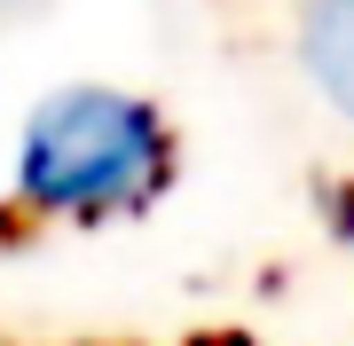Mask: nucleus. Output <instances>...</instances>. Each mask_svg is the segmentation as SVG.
<instances>
[{
    "instance_id": "obj_3",
    "label": "nucleus",
    "mask_w": 354,
    "mask_h": 346,
    "mask_svg": "<svg viewBox=\"0 0 354 346\" xmlns=\"http://www.w3.org/2000/svg\"><path fill=\"white\" fill-rule=\"evenodd\" d=\"M323 236H330V252L354 268V173H330L323 181Z\"/></svg>"
},
{
    "instance_id": "obj_2",
    "label": "nucleus",
    "mask_w": 354,
    "mask_h": 346,
    "mask_svg": "<svg viewBox=\"0 0 354 346\" xmlns=\"http://www.w3.org/2000/svg\"><path fill=\"white\" fill-rule=\"evenodd\" d=\"M291 64L307 95L354 134V0H291Z\"/></svg>"
},
{
    "instance_id": "obj_5",
    "label": "nucleus",
    "mask_w": 354,
    "mask_h": 346,
    "mask_svg": "<svg viewBox=\"0 0 354 346\" xmlns=\"http://www.w3.org/2000/svg\"><path fill=\"white\" fill-rule=\"evenodd\" d=\"M205 346H244V338H205Z\"/></svg>"
},
{
    "instance_id": "obj_1",
    "label": "nucleus",
    "mask_w": 354,
    "mask_h": 346,
    "mask_svg": "<svg viewBox=\"0 0 354 346\" xmlns=\"http://www.w3.org/2000/svg\"><path fill=\"white\" fill-rule=\"evenodd\" d=\"M181 134L174 110L118 79H64L16 118L8 205L32 229H118L174 197Z\"/></svg>"
},
{
    "instance_id": "obj_4",
    "label": "nucleus",
    "mask_w": 354,
    "mask_h": 346,
    "mask_svg": "<svg viewBox=\"0 0 354 346\" xmlns=\"http://www.w3.org/2000/svg\"><path fill=\"white\" fill-rule=\"evenodd\" d=\"M55 0H0V32H24V24H39Z\"/></svg>"
}]
</instances>
